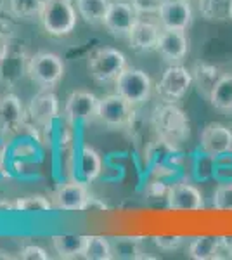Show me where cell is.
<instances>
[{"label":"cell","mask_w":232,"mask_h":260,"mask_svg":"<svg viewBox=\"0 0 232 260\" xmlns=\"http://www.w3.org/2000/svg\"><path fill=\"white\" fill-rule=\"evenodd\" d=\"M153 123L158 136L172 144L179 146L189 139V132H191L189 118L177 104L163 103L161 106L156 108Z\"/></svg>","instance_id":"cell-1"},{"label":"cell","mask_w":232,"mask_h":260,"mask_svg":"<svg viewBox=\"0 0 232 260\" xmlns=\"http://www.w3.org/2000/svg\"><path fill=\"white\" fill-rule=\"evenodd\" d=\"M64 61L56 52L40 50L29 56L28 61V78L40 87L42 90H52L64 78Z\"/></svg>","instance_id":"cell-2"},{"label":"cell","mask_w":232,"mask_h":260,"mask_svg":"<svg viewBox=\"0 0 232 260\" xmlns=\"http://www.w3.org/2000/svg\"><path fill=\"white\" fill-rule=\"evenodd\" d=\"M78 11L73 0H45L40 21L52 37H68L77 28Z\"/></svg>","instance_id":"cell-3"},{"label":"cell","mask_w":232,"mask_h":260,"mask_svg":"<svg viewBox=\"0 0 232 260\" xmlns=\"http://www.w3.org/2000/svg\"><path fill=\"white\" fill-rule=\"evenodd\" d=\"M128 68L126 56L113 47H99L88 56L90 77L99 83H111Z\"/></svg>","instance_id":"cell-4"},{"label":"cell","mask_w":232,"mask_h":260,"mask_svg":"<svg viewBox=\"0 0 232 260\" xmlns=\"http://www.w3.org/2000/svg\"><path fill=\"white\" fill-rule=\"evenodd\" d=\"M192 71L184 64H168L161 78L154 85V90L161 103L177 104L189 94L192 87Z\"/></svg>","instance_id":"cell-5"},{"label":"cell","mask_w":232,"mask_h":260,"mask_svg":"<svg viewBox=\"0 0 232 260\" xmlns=\"http://www.w3.org/2000/svg\"><path fill=\"white\" fill-rule=\"evenodd\" d=\"M154 83L144 70L126 68L115 80V92L125 98L134 106H141L149 101L153 94Z\"/></svg>","instance_id":"cell-6"},{"label":"cell","mask_w":232,"mask_h":260,"mask_svg":"<svg viewBox=\"0 0 232 260\" xmlns=\"http://www.w3.org/2000/svg\"><path fill=\"white\" fill-rule=\"evenodd\" d=\"M136 115V106L130 104L120 94H109L99 99V110H97V120L101 123L113 128L128 127Z\"/></svg>","instance_id":"cell-7"},{"label":"cell","mask_w":232,"mask_h":260,"mask_svg":"<svg viewBox=\"0 0 232 260\" xmlns=\"http://www.w3.org/2000/svg\"><path fill=\"white\" fill-rule=\"evenodd\" d=\"M200 146L205 156L222 158L232 153V128L220 121H212L205 125L200 134Z\"/></svg>","instance_id":"cell-8"},{"label":"cell","mask_w":232,"mask_h":260,"mask_svg":"<svg viewBox=\"0 0 232 260\" xmlns=\"http://www.w3.org/2000/svg\"><path fill=\"white\" fill-rule=\"evenodd\" d=\"M28 113L16 94L7 92L0 95V136L12 137L24 128Z\"/></svg>","instance_id":"cell-9"},{"label":"cell","mask_w":232,"mask_h":260,"mask_svg":"<svg viewBox=\"0 0 232 260\" xmlns=\"http://www.w3.org/2000/svg\"><path fill=\"white\" fill-rule=\"evenodd\" d=\"M167 205L175 212H197L205 208V196L197 186L187 180H180L170 186Z\"/></svg>","instance_id":"cell-10"},{"label":"cell","mask_w":232,"mask_h":260,"mask_svg":"<svg viewBox=\"0 0 232 260\" xmlns=\"http://www.w3.org/2000/svg\"><path fill=\"white\" fill-rule=\"evenodd\" d=\"M189 45H191V40H189L185 30H168V28H163L156 52L168 64H182L185 57L189 56Z\"/></svg>","instance_id":"cell-11"},{"label":"cell","mask_w":232,"mask_h":260,"mask_svg":"<svg viewBox=\"0 0 232 260\" xmlns=\"http://www.w3.org/2000/svg\"><path fill=\"white\" fill-rule=\"evenodd\" d=\"M141 18V14L136 11V7L130 4V0H111L109 11L104 18V28L115 37H128L130 30L134 28L136 21Z\"/></svg>","instance_id":"cell-12"},{"label":"cell","mask_w":232,"mask_h":260,"mask_svg":"<svg viewBox=\"0 0 232 260\" xmlns=\"http://www.w3.org/2000/svg\"><path fill=\"white\" fill-rule=\"evenodd\" d=\"M97 110H99V98L88 90H75L68 95L64 103V118L71 123L78 121H92L97 120Z\"/></svg>","instance_id":"cell-13"},{"label":"cell","mask_w":232,"mask_h":260,"mask_svg":"<svg viewBox=\"0 0 232 260\" xmlns=\"http://www.w3.org/2000/svg\"><path fill=\"white\" fill-rule=\"evenodd\" d=\"M158 14V23L168 30H189L192 24L191 0H163Z\"/></svg>","instance_id":"cell-14"},{"label":"cell","mask_w":232,"mask_h":260,"mask_svg":"<svg viewBox=\"0 0 232 260\" xmlns=\"http://www.w3.org/2000/svg\"><path fill=\"white\" fill-rule=\"evenodd\" d=\"M28 118L40 128H49L59 116V99L52 90H42L29 101Z\"/></svg>","instance_id":"cell-15"},{"label":"cell","mask_w":232,"mask_h":260,"mask_svg":"<svg viewBox=\"0 0 232 260\" xmlns=\"http://www.w3.org/2000/svg\"><path fill=\"white\" fill-rule=\"evenodd\" d=\"M90 192L83 182H66L59 186L52 194V205L57 210L64 212H85Z\"/></svg>","instance_id":"cell-16"},{"label":"cell","mask_w":232,"mask_h":260,"mask_svg":"<svg viewBox=\"0 0 232 260\" xmlns=\"http://www.w3.org/2000/svg\"><path fill=\"white\" fill-rule=\"evenodd\" d=\"M161 24L154 23L151 19L139 18L134 24V28L128 33V44L130 49L136 50L139 54L153 52L158 47L159 35H161Z\"/></svg>","instance_id":"cell-17"},{"label":"cell","mask_w":232,"mask_h":260,"mask_svg":"<svg viewBox=\"0 0 232 260\" xmlns=\"http://www.w3.org/2000/svg\"><path fill=\"white\" fill-rule=\"evenodd\" d=\"M28 61L29 56L26 50L11 45L7 56L0 61V83L6 87H14L24 77H28Z\"/></svg>","instance_id":"cell-18"},{"label":"cell","mask_w":232,"mask_h":260,"mask_svg":"<svg viewBox=\"0 0 232 260\" xmlns=\"http://www.w3.org/2000/svg\"><path fill=\"white\" fill-rule=\"evenodd\" d=\"M52 248L59 258H83L87 248L85 234H57L52 238Z\"/></svg>","instance_id":"cell-19"},{"label":"cell","mask_w":232,"mask_h":260,"mask_svg":"<svg viewBox=\"0 0 232 260\" xmlns=\"http://www.w3.org/2000/svg\"><path fill=\"white\" fill-rule=\"evenodd\" d=\"M220 243L222 236H212V234L194 238L187 246V257L192 260H217Z\"/></svg>","instance_id":"cell-20"},{"label":"cell","mask_w":232,"mask_h":260,"mask_svg":"<svg viewBox=\"0 0 232 260\" xmlns=\"http://www.w3.org/2000/svg\"><path fill=\"white\" fill-rule=\"evenodd\" d=\"M223 73H220V70L213 64H197L196 68L192 70V80H194V85H196L197 92L201 95H205L206 99L210 98L212 90L215 89L217 82L220 80Z\"/></svg>","instance_id":"cell-21"},{"label":"cell","mask_w":232,"mask_h":260,"mask_svg":"<svg viewBox=\"0 0 232 260\" xmlns=\"http://www.w3.org/2000/svg\"><path fill=\"white\" fill-rule=\"evenodd\" d=\"M78 16L88 24H103L111 0H75Z\"/></svg>","instance_id":"cell-22"},{"label":"cell","mask_w":232,"mask_h":260,"mask_svg":"<svg viewBox=\"0 0 232 260\" xmlns=\"http://www.w3.org/2000/svg\"><path fill=\"white\" fill-rule=\"evenodd\" d=\"M210 104L218 111H232V73H223L210 94Z\"/></svg>","instance_id":"cell-23"},{"label":"cell","mask_w":232,"mask_h":260,"mask_svg":"<svg viewBox=\"0 0 232 260\" xmlns=\"http://www.w3.org/2000/svg\"><path fill=\"white\" fill-rule=\"evenodd\" d=\"M80 174L85 182H92L103 174V158L92 146H83L80 151Z\"/></svg>","instance_id":"cell-24"},{"label":"cell","mask_w":232,"mask_h":260,"mask_svg":"<svg viewBox=\"0 0 232 260\" xmlns=\"http://www.w3.org/2000/svg\"><path fill=\"white\" fill-rule=\"evenodd\" d=\"M87 260H111L113 257V245L111 238L101 236V234H90L87 236V248L83 253Z\"/></svg>","instance_id":"cell-25"},{"label":"cell","mask_w":232,"mask_h":260,"mask_svg":"<svg viewBox=\"0 0 232 260\" xmlns=\"http://www.w3.org/2000/svg\"><path fill=\"white\" fill-rule=\"evenodd\" d=\"M232 0H197V9L208 21H223L230 16Z\"/></svg>","instance_id":"cell-26"},{"label":"cell","mask_w":232,"mask_h":260,"mask_svg":"<svg viewBox=\"0 0 232 260\" xmlns=\"http://www.w3.org/2000/svg\"><path fill=\"white\" fill-rule=\"evenodd\" d=\"M52 208V200L45 194H29L12 201V210L16 212H49Z\"/></svg>","instance_id":"cell-27"},{"label":"cell","mask_w":232,"mask_h":260,"mask_svg":"<svg viewBox=\"0 0 232 260\" xmlns=\"http://www.w3.org/2000/svg\"><path fill=\"white\" fill-rule=\"evenodd\" d=\"M44 2L45 0H7V7L14 18L29 19L40 18Z\"/></svg>","instance_id":"cell-28"},{"label":"cell","mask_w":232,"mask_h":260,"mask_svg":"<svg viewBox=\"0 0 232 260\" xmlns=\"http://www.w3.org/2000/svg\"><path fill=\"white\" fill-rule=\"evenodd\" d=\"M113 257L115 258H142L144 255L139 246L137 238H128V236H120L113 238Z\"/></svg>","instance_id":"cell-29"},{"label":"cell","mask_w":232,"mask_h":260,"mask_svg":"<svg viewBox=\"0 0 232 260\" xmlns=\"http://www.w3.org/2000/svg\"><path fill=\"white\" fill-rule=\"evenodd\" d=\"M212 205L218 212H232V180L222 182L215 187Z\"/></svg>","instance_id":"cell-30"},{"label":"cell","mask_w":232,"mask_h":260,"mask_svg":"<svg viewBox=\"0 0 232 260\" xmlns=\"http://www.w3.org/2000/svg\"><path fill=\"white\" fill-rule=\"evenodd\" d=\"M153 241L159 250L175 251V250L182 248V245L185 243V238L180 236V234H167V236H154Z\"/></svg>","instance_id":"cell-31"},{"label":"cell","mask_w":232,"mask_h":260,"mask_svg":"<svg viewBox=\"0 0 232 260\" xmlns=\"http://www.w3.org/2000/svg\"><path fill=\"white\" fill-rule=\"evenodd\" d=\"M19 258L23 260H49V253L45 248H42L39 245H26L19 250Z\"/></svg>","instance_id":"cell-32"},{"label":"cell","mask_w":232,"mask_h":260,"mask_svg":"<svg viewBox=\"0 0 232 260\" xmlns=\"http://www.w3.org/2000/svg\"><path fill=\"white\" fill-rule=\"evenodd\" d=\"M168 191H170V186L164 184L161 179H156V180H151L146 187V194L149 198H164L167 200L168 196Z\"/></svg>","instance_id":"cell-33"},{"label":"cell","mask_w":232,"mask_h":260,"mask_svg":"<svg viewBox=\"0 0 232 260\" xmlns=\"http://www.w3.org/2000/svg\"><path fill=\"white\" fill-rule=\"evenodd\" d=\"M163 0H130L136 11L139 14H154V12L159 11V6H161Z\"/></svg>","instance_id":"cell-34"},{"label":"cell","mask_w":232,"mask_h":260,"mask_svg":"<svg viewBox=\"0 0 232 260\" xmlns=\"http://www.w3.org/2000/svg\"><path fill=\"white\" fill-rule=\"evenodd\" d=\"M11 45H12V31H11L9 24H7V26L2 24V26H0V61L7 56Z\"/></svg>","instance_id":"cell-35"},{"label":"cell","mask_w":232,"mask_h":260,"mask_svg":"<svg viewBox=\"0 0 232 260\" xmlns=\"http://www.w3.org/2000/svg\"><path fill=\"white\" fill-rule=\"evenodd\" d=\"M87 210H90V212L92 210H108V207L99 198H95V196L90 194V198H88V203H87Z\"/></svg>","instance_id":"cell-36"},{"label":"cell","mask_w":232,"mask_h":260,"mask_svg":"<svg viewBox=\"0 0 232 260\" xmlns=\"http://www.w3.org/2000/svg\"><path fill=\"white\" fill-rule=\"evenodd\" d=\"M0 258H2V260H12V258H14V255H11L9 251L0 248Z\"/></svg>","instance_id":"cell-37"},{"label":"cell","mask_w":232,"mask_h":260,"mask_svg":"<svg viewBox=\"0 0 232 260\" xmlns=\"http://www.w3.org/2000/svg\"><path fill=\"white\" fill-rule=\"evenodd\" d=\"M6 11V0H0V14Z\"/></svg>","instance_id":"cell-38"},{"label":"cell","mask_w":232,"mask_h":260,"mask_svg":"<svg viewBox=\"0 0 232 260\" xmlns=\"http://www.w3.org/2000/svg\"><path fill=\"white\" fill-rule=\"evenodd\" d=\"M229 19L232 21V6H230V16H229Z\"/></svg>","instance_id":"cell-39"},{"label":"cell","mask_w":232,"mask_h":260,"mask_svg":"<svg viewBox=\"0 0 232 260\" xmlns=\"http://www.w3.org/2000/svg\"><path fill=\"white\" fill-rule=\"evenodd\" d=\"M0 169H2V161H0Z\"/></svg>","instance_id":"cell-40"}]
</instances>
